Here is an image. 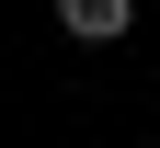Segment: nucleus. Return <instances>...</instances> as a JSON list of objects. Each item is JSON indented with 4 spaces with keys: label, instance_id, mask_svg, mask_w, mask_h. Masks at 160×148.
Listing matches in <instances>:
<instances>
[{
    "label": "nucleus",
    "instance_id": "f257e3e1",
    "mask_svg": "<svg viewBox=\"0 0 160 148\" xmlns=\"http://www.w3.org/2000/svg\"><path fill=\"white\" fill-rule=\"evenodd\" d=\"M126 23H137V0H57V34H80V46H114Z\"/></svg>",
    "mask_w": 160,
    "mask_h": 148
},
{
    "label": "nucleus",
    "instance_id": "f03ea898",
    "mask_svg": "<svg viewBox=\"0 0 160 148\" xmlns=\"http://www.w3.org/2000/svg\"><path fill=\"white\" fill-rule=\"evenodd\" d=\"M137 148H149V137H137Z\"/></svg>",
    "mask_w": 160,
    "mask_h": 148
}]
</instances>
